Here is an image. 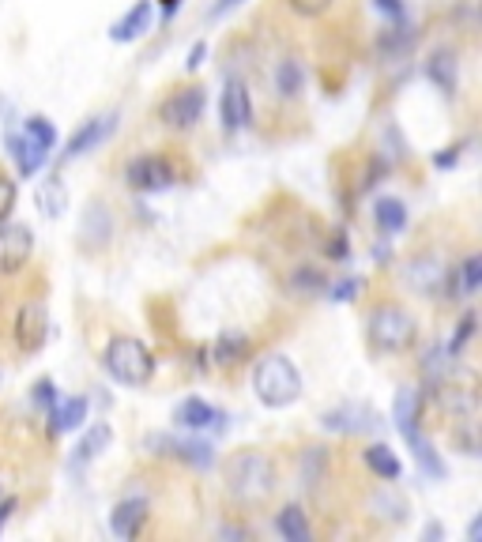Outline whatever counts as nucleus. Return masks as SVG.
Wrapping results in <instances>:
<instances>
[{"label":"nucleus","instance_id":"obj_28","mask_svg":"<svg viewBox=\"0 0 482 542\" xmlns=\"http://www.w3.org/2000/svg\"><path fill=\"white\" fill-rule=\"evenodd\" d=\"M27 136H31L34 143H42V147L54 151V143H57V128L49 124L45 117H31V121H27Z\"/></svg>","mask_w":482,"mask_h":542},{"label":"nucleus","instance_id":"obj_12","mask_svg":"<svg viewBox=\"0 0 482 542\" xmlns=\"http://www.w3.org/2000/svg\"><path fill=\"white\" fill-rule=\"evenodd\" d=\"M392 419H396V426H399V433H403V441H415L418 437V419H422V396L415 392V389H399V396H396V407H392Z\"/></svg>","mask_w":482,"mask_h":542},{"label":"nucleus","instance_id":"obj_14","mask_svg":"<svg viewBox=\"0 0 482 542\" xmlns=\"http://www.w3.org/2000/svg\"><path fill=\"white\" fill-rule=\"evenodd\" d=\"M8 147H12V154H15L23 177H34V173L45 166V159H49V147L34 143L27 133H23V136H8Z\"/></svg>","mask_w":482,"mask_h":542},{"label":"nucleus","instance_id":"obj_24","mask_svg":"<svg viewBox=\"0 0 482 542\" xmlns=\"http://www.w3.org/2000/svg\"><path fill=\"white\" fill-rule=\"evenodd\" d=\"M64 203H68V192H64L61 173H57V177H49V181H42V185H38V208H42L49 219H54V215L64 212Z\"/></svg>","mask_w":482,"mask_h":542},{"label":"nucleus","instance_id":"obj_32","mask_svg":"<svg viewBox=\"0 0 482 542\" xmlns=\"http://www.w3.org/2000/svg\"><path fill=\"white\" fill-rule=\"evenodd\" d=\"M287 5L298 15H324L328 8H332V0H287Z\"/></svg>","mask_w":482,"mask_h":542},{"label":"nucleus","instance_id":"obj_27","mask_svg":"<svg viewBox=\"0 0 482 542\" xmlns=\"http://www.w3.org/2000/svg\"><path fill=\"white\" fill-rule=\"evenodd\" d=\"M411 448H415V459H418V468L429 475V478H441L445 475V463L438 459V452H434V445L426 441V437H415L411 441Z\"/></svg>","mask_w":482,"mask_h":542},{"label":"nucleus","instance_id":"obj_31","mask_svg":"<svg viewBox=\"0 0 482 542\" xmlns=\"http://www.w3.org/2000/svg\"><path fill=\"white\" fill-rule=\"evenodd\" d=\"M15 212V181L0 173V222Z\"/></svg>","mask_w":482,"mask_h":542},{"label":"nucleus","instance_id":"obj_26","mask_svg":"<svg viewBox=\"0 0 482 542\" xmlns=\"http://www.w3.org/2000/svg\"><path fill=\"white\" fill-rule=\"evenodd\" d=\"M426 72H429V80H438L445 91H452V84H456V57H448V49H441V54H434L426 61Z\"/></svg>","mask_w":482,"mask_h":542},{"label":"nucleus","instance_id":"obj_37","mask_svg":"<svg viewBox=\"0 0 482 542\" xmlns=\"http://www.w3.org/2000/svg\"><path fill=\"white\" fill-rule=\"evenodd\" d=\"M347 238L343 234H336L332 241H328V256H336V261H343V256H347V245H343Z\"/></svg>","mask_w":482,"mask_h":542},{"label":"nucleus","instance_id":"obj_41","mask_svg":"<svg viewBox=\"0 0 482 542\" xmlns=\"http://www.w3.org/2000/svg\"><path fill=\"white\" fill-rule=\"evenodd\" d=\"M159 5H162V15H166V19L177 12V0H159Z\"/></svg>","mask_w":482,"mask_h":542},{"label":"nucleus","instance_id":"obj_6","mask_svg":"<svg viewBox=\"0 0 482 542\" xmlns=\"http://www.w3.org/2000/svg\"><path fill=\"white\" fill-rule=\"evenodd\" d=\"M124 181L136 192H159L166 185H173V166L162 159V154H140L124 166Z\"/></svg>","mask_w":482,"mask_h":542},{"label":"nucleus","instance_id":"obj_1","mask_svg":"<svg viewBox=\"0 0 482 542\" xmlns=\"http://www.w3.org/2000/svg\"><path fill=\"white\" fill-rule=\"evenodd\" d=\"M226 489L241 505H264L275 494V463L264 452H238L226 459Z\"/></svg>","mask_w":482,"mask_h":542},{"label":"nucleus","instance_id":"obj_2","mask_svg":"<svg viewBox=\"0 0 482 542\" xmlns=\"http://www.w3.org/2000/svg\"><path fill=\"white\" fill-rule=\"evenodd\" d=\"M252 392L271 410H283L301 396V373L287 354H268L252 370Z\"/></svg>","mask_w":482,"mask_h":542},{"label":"nucleus","instance_id":"obj_22","mask_svg":"<svg viewBox=\"0 0 482 542\" xmlns=\"http://www.w3.org/2000/svg\"><path fill=\"white\" fill-rule=\"evenodd\" d=\"M110 441H113V429H110L106 422H91V429L84 433L80 448H75V463H87V459H94V456H103V452L110 448Z\"/></svg>","mask_w":482,"mask_h":542},{"label":"nucleus","instance_id":"obj_40","mask_svg":"<svg viewBox=\"0 0 482 542\" xmlns=\"http://www.w3.org/2000/svg\"><path fill=\"white\" fill-rule=\"evenodd\" d=\"M478 535H482V520L475 516V520H471V527H467V538H471V542H478Z\"/></svg>","mask_w":482,"mask_h":542},{"label":"nucleus","instance_id":"obj_3","mask_svg":"<svg viewBox=\"0 0 482 542\" xmlns=\"http://www.w3.org/2000/svg\"><path fill=\"white\" fill-rule=\"evenodd\" d=\"M366 335H369V347L380 354H403L415 340H418V324L403 305L385 301L377 305L369 320H366Z\"/></svg>","mask_w":482,"mask_h":542},{"label":"nucleus","instance_id":"obj_33","mask_svg":"<svg viewBox=\"0 0 482 542\" xmlns=\"http://www.w3.org/2000/svg\"><path fill=\"white\" fill-rule=\"evenodd\" d=\"M328 294H332V301H350L354 294H359V279H343V282H336V287L328 291Z\"/></svg>","mask_w":482,"mask_h":542},{"label":"nucleus","instance_id":"obj_35","mask_svg":"<svg viewBox=\"0 0 482 542\" xmlns=\"http://www.w3.org/2000/svg\"><path fill=\"white\" fill-rule=\"evenodd\" d=\"M456 163H460V151H456V147H448V151H441V154H438V159H434V166H441V170H448V166H456Z\"/></svg>","mask_w":482,"mask_h":542},{"label":"nucleus","instance_id":"obj_36","mask_svg":"<svg viewBox=\"0 0 482 542\" xmlns=\"http://www.w3.org/2000/svg\"><path fill=\"white\" fill-rule=\"evenodd\" d=\"M204 57H208V42H196L192 54H189V68H200V64H204Z\"/></svg>","mask_w":482,"mask_h":542},{"label":"nucleus","instance_id":"obj_17","mask_svg":"<svg viewBox=\"0 0 482 542\" xmlns=\"http://www.w3.org/2000/svg\"><path fill=\"white\" fill-rule=\"evenodd\" d=\"M275 531L283 535L287 542H310L313 538V527H310L306 508H301V505H287L283 512H279L275 516Z\"/></svg>","mask_w":482,"mask_h":542},{"label":"nucleus","instance_id":"obj_4","mask_svg":"<svg viewBox=\"0 0 482 542\" xmlns=\"http://www.w3.org/2000/svg\"><path fill=\"white\" fill-rule=\"evenodd\" d=\"M106 370L124 389H143L155 377V354H151L136 335H113L106 347Z\"/></svg>","mask_w":482,"mask_h":542},{"label":"nucleus","instance_id":"obj_39","mask_svg":"<svg viewBox=\"0 0 482 542\" xmlns=\"http://www.w3.org/2000/svg\"><path fill=\"white\" fill-rule=\"evenodd\" d=\"M241 0H215V8H211V19H219V15H226L231 8H238Z\"/></svg>","mask_w":482,"mask_h":542},{"label":"nucleus","instance_id":"obj_11","mask_svg":"<svg viewBox=\"0 0 482 542\" xmlns=\"http://www.w3.org/2000/svg\"><path fill=\"white\" fill-rule=\"evenodd\" d=\"M147 524V501L143 498H129V501H121L110 516V531L117 538H136L140 527Z\"/></svg>","mask_w":482,"mask_h":542},{"label":"nucleus","instance_id":"obj_7","mask_svg":"<svg viewBox=\"0 0 482 542\" xmlns=\"http://www.w3.org/2000/svg\"><path fill=\"white\" fill-rule=\"evenodd\" d=\"M200 113H204V87H182L159 106V121L166 128H192Z\"/></svg>","mask_w":482,"mask_h":542},{"label":"nucleus","instance_id":"obj_5","mask_svg":"<svg viewBox=\"0 0 482 542\" xmlns=\"http://www.w3.org/2000/svg\"><path fill=\"white\" fill-rule=\"evenodd\" d=\"M34 256V234L23 222H0V275H19Z\"/></svg>","mask_w":482,"mask_h":542},{"label":"nucleus","instance_id":"obj_23","mask_svg":"<svg viewBox=\"0 0 482 542\" xmlns=\"http://www.w3.org/2000/svg\"><path fill=\"white\" fill-rule=\"evenodd\" d=\"M301 87H306V72H301V64L294 57L279 61V68H275V91L283 94V98H298Z\"/></svg>","mask_w":482,"mask_h":542},{"label":"nucleus","instance_id":"obj_18","mask_svg":"<svg viewBox=\"0 0 482 542\" xmlns=\"http://www.w3.org/2000/svg\"><path fill=\"white\" fill-rule=\"evenodd\" d=\"M373 219L380 226V234H399L408 226V203L396 200V196H380L377 208H373Z\"/></svg>","mask_w":482,"mask_h":542},{"label":"nucleus","instance_id":"obj_20","mask_svg":"<svg viewBox=\"0 0 482 542\" xmlns=\"http://www.w3.org/2000/svg\"><path fill=\"white\" fill-rule=\"evenodd\" d=\"M147 23H151V0H140V5H136L129 15L113 23L110 38H113V42H133V38H140V34L147 31Z\"/></svg>","mask_w":482,"mask_h":542},{"label":"nucleus","instance_id":"obj_34","mask_svg":"<svg viewBox=\"0 0 482 542\" xmlns=\"http://www.w3.org/2000/svg\"><path fill=\"white\" fill-rule=\"evenodd\" d=\"M34 399H38L42 407H54V403H57V392H54V380H38V384H34Z\"/></svg>","mask_w":482,"mask_h":542},{"label":"nucleus","instance_id":"obj_15","mask_svg":"<svg viewBox=\"0 0 482 542\" xmlns=\"http://www.w3.org/2000/svg\"><path fill=\"white\" fill-rule=\"evenodd\" d=\"M408 282H411L418 294H438V291H441V282H448V271L434 261V256H422V261H411Z\"/></svg>","mask_w":482,"mask_h":542},{"label":"nucleus","instance_id":"obj_29","mask_svg":"<svg viewBox=\"0 0 482 542\" xmlns=\"http://www.w3.org/2000/svg\"><path fill=\"white\" fill-rule=\"evenodd\" d=\"M460 279H464V294L471 298V294L478 291V282H482V256H478V252H471L467 261H464V268H460Z\"/></svg>","mask_w":482,"mask_h":542},{"label":"nucleus","instance_id":"obj_19","mask_svg":"<svg viewBox=\"0 0 482 542\" xmlns=\"http://www.w3.org/2000/svg\"><path fill=\"white\" fill-rule=\"evenodd\" d=\"M173 419H177V426H185V429H204V426H211L219 419V410L211 403H204L200 396H189L182 407L173 410Z\"/></svg>","mask_w":482,"mask_h":542},{"label":"nucleus","instance_id":"obj_21","mask_svg":"<svg viewBox=\"0 0 482 542\" xmlns=\"http://www.w3.org/2000/svg\"><path fill=\"white\" fill-rule=\"evenodd\" d=\"M366 468L380 478V482H396L399 478V456L389 445H369L366 448Z\"/></svg>","mask_w":482,"mask_h":542},{"label":"nucleus","instance_id":"obj_25","mask_svg":"<svg viewBox=\"0 0 482 542\" xmlns=\"http://www.w3.org/2000/svg\"><path fill=\"white\" fill-rule=\"evenodd\" d=\"M170 452H173L177 459L192 463V468H211V459H215L211 445H204V441H173Z\"/></svg>","mask_w":482,"mask_h":542},{"label":"nucleus","instance_id":"obj_10","mask_svg":"<svg viewBox=\"0 0 482 542\" xmlns=\"http://www.w3.org/2000/svg\"><path fill=\"white\" fill-rule=\"evenodd\" d=\"M110 128H113V113H110V117H94V121L80 124V128H75V136L68 140V147H64V159H80V154L94 151L98 143L110 136Z\"/></svg>","mask_w":482,"mask_h":542},{"label":"nucleus","instance_id":"obj_9","mask_svg":"<svg viewBox=\"0 0 482 542\" xmlns=\"http://www.w3.org/2000/svg\"><path fill=\"white\" fill-rule=\"evenodd\" d=\"M219 117L226 133H238V128L249 124L252 117V102H249V87L245 80H226L222 87V102H219Z\"/></svg>","mask_w":482,"mask_h":542},{"label":"nucleus","instance_id":"obj_16","mask_svg":"<svg viewBox=\"0 0 482 542\" xmlns=\"http://www.w3.org/2000/svg\"><path fill=\"white\" fill-rule=\"evenodd\" d=\"M87 419V399L84 396H75V399H57L54 410H49V429L54 433H68L75 429Z\"/></svg>","mask_w":482,"mask_h":542},{"label":"nucleus","instance_id":"obj_8","mask_svg":"<svg viewBox=\"0 0 482 542\" xmlns=\"http://www.w3.org/2000/svg\"><path fill=\"white\" fill-rule=\"evenodd\" d=\"M45 331H49V313H45V301L42 298H31L23 301L19 317H15V343L23 354H34L42 350L45 343Z\"/></svg>","mask_w":482,"mask_h":542},{"label":"nucleus","instance_id":"obj_38","mask_svg":"<svg viewBox=\"0 0 482 542\" xmlns=\"http://www.w3.org/2000/svg\"><path fill=\"white\" fill-rule=\"evenodd\" d=\"M377 8H380V12H389L392 19L403 15V5H399V0H377Z\"/></svg>","mask_w":482,"mask_h":542},{"label":"nucleus","instance_id":"obj_30","mask_svg":"<svg viewBox=\"0 0 482 542\" xmlns=\"http://www.w3.org/2000/svg\"><path fill=\"white\" fill-rule=\"evenodd\" d=\"M471 335H475V313H464L460 324H456V335H452V343L445 347L448 354H460L467 343H471Z\"/></svg>","mask_w":482,"mask_h":542},{"label":"nucleus","instance_id":"obj_13","mask_svg":"<svg viewBox=\"0 0 482 542\" xmlns=\"http://www.w3.org/2000/svg\"><path fill=\"white\" fill-rule=\"evenodd\" d=\"M249 354H252V340H249V335H241V331H222L219 340L211 343V361L219 370L238 366V361H245Z\"/></svg>","mask_w":482,"mask_h":542}]
</instances>
